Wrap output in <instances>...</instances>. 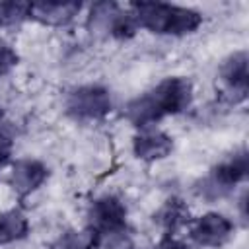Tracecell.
Here are the masks:
<instances>
[{"instance_id": "15", "label": "cell", "mask_w": 249, "mask_h": 249, "mask_svg": "<svg viewBox=\"0 0 249 249\" xmlns=\"http://www.w3.org/2000/svg\"><path fill=\"white\" fill-rule=\"evenodd\" d=\"M93 249H136V247L130 230L126 226H121L95 233Z\"/></svg>"}, {"instance_id": "18", "label": "cell", "mask_w": 249, "mask_h": 249, "mask_svg": "<svg viewBox=\"0 0 249 249\" xmlns=\"http://www.w3.org/2000/svg\"><path fill=\"white\" fill-rule=\"evenodd\" d=\"M152 249H193L191 243L175 237V235H161V239Z\"/></svg>"}, {"instance_id": "16", "label": "cell", "mask_w": 249, "mask_h": 249, "mask_svg": "<svg viewBox=\"0 0 249 249\" xmlns=\"http://www.w3.org/2000/svg\"><path fill=\"white\" fill-rule=\"evenodd\" d=\"M29 19V2L2 0L0 2V27H19Z\"/></svg>"}, {"instance_id": "14", "label": "cell", "mask_w": 249, "mask_h": 249, "mask_svg": "<svg viewBox=\"0 0 249 249\" xmlns=\"http://www.w3.org/2000/svg\"><path fill=\"white\" fill-rule=\"evenodd\" d=\"M95 245V231L86 228H70L64 230L53 243L51 249H93Z\"/></svg>"}, {"instance_id": "19", "label": "cell", "mask_w": 249, "mask_h": 249, "mask_svg": "<svg viewBox=\"0 0 249 249\" xmlns=\"http://www.w3.org/2000/svg\"><path fill=\"white\" fill-rule=\"evenodd\" d=\"M12 154H14V140H12L10 134L0 130V167L10 161Z\"/></svg>"}, {"instance_id": "12", "label": "cell", "mask_w": 249, "mask_h": 249, "mask_svg": "<svg viewBox=\"0 0 249 249\" xmlns=\"http://www.w3.org/2000/svg\"><path fill=\"white\" fill-rule=\"evenodd\" d=\"M29 233V220L21 208L0 212V245H10L25 239Z\"/></svg>"}, {"instance_id": "8", "label": "cell", "mask_w": 249, "mask_h": 249, "mask_svg": "<svg viewBox=\"0 0 249 249\" xmlns=\"http://www.w3.org/2000/svg\"><path fill=\"white\" fill-rule=\"evenodd\" d=\"M173 148H175L173 136L156 126L140 128L132 136V154L136 160L146 163H154L169 158Z\"/></svg>"}, {"instance_id": "5", "label": "cell", "mask_w": 249, "mask_h": 249, "mask_svg": "<svg viewBox=\"0 0 249 249\" xmlns=\"http://www.w3.org/2000/svg\"><path fill=\"white\" fill-rule=\"evenodd\" d=\"M187 228H189L191 241L196 243L198 247H208V249H218L226 245L235 233L233 220L214 210L191 220Z\"/></svg>"}, {"instance_id": "4", "label": "cell", "mask_w": 249, "mask_h": 249, "mask_svg": "<svg viewBox=\"0 0 249 249\" xmlns=\"http://www.w3.org/2000/svg\"><path fill=\"white\" fill-rule=\"evenodd\" d=\"M64 111L76 123L103 121L113 111V95L109 88L101 84H86L68 91L64 99Z\"/></svg>"}, {"instance_id": "17", "label": "cell", "mask_w": 249, "mask_h": 249, "mask_svg": "<svg viewBox=\"0 0 249 249\" xmlns=\"http://www.w3.org/2000/svg\"><path fill=\"white\" fill-rule=\"evenodd\" d=\"M18 64H19V54L10 45L0 43V78L8 76Z\"/></svg>"}, {"instance_id": "9", "label": "cell", "mask_w": 249, "mask_h": 249, "mask_svg": "<svg viewBox=\"0 0 249 249\" xmlns=\"http://www.w3.org/2000/svg\"><path fill=\"white\" fill-rule=\"evenodd\" d=\"M126 226V206L115 195H103L95 198L88 208V228L95 233Z\"/></svg>"}, {"instance_id": "7", "label": "cell", "mask_w": 249, "mask_h": 249, "mask_svg": "<svg viewBox=\"0 0 249 249\" xmlns=\"http://www.w3.org/2000/svg\"><path fill=\"white\" fill-rule=\"evenodd\" d=\"M49 167L35 158H21L12 163V171L8 175V185L19 200H25L33 193H37L49 179Z\"/></svg>"}, {"instance_id": "1", "label": "cell", "mask_w": 249, "mask_h": 249, "mask_svg": "<svg viewBox=\"0 0 249 249\" xmlns=\"http://www.w3.org/2000/svg\"><path fill=\"white\" fill-rule=\"evenodd\" d=\"M195 99V86L187 76H167L152 89L132 97L124 105V119L140 128L156 126L169 115L185 113Z\"/></svg>"}, {"instance_id": "11", "label": "cell", "mask_w": 249, "mask_h": 249, "mask_svg": "<svg viewBox=\"0 0 249 249\" xmlns=\"http://www.w3.org/2000/svg\"><path fill=\"white\" fill-rule=\"evenodd\" d=\"M152 220L163 230V235H175L179 230L191 224V212L183 198L171 196L154 212Z\"/></svg>"}, {"instance_id": "3", "label": "cell", "mask_w": 249, "mask_h": 249, "mask_svg": "<svg viewBox=\"0 0 249 249\" xmlns=\"http://www.w3.org/2000/svg\"><path fill=\"white\" fill-rule=\"evenodd\" d=\"M249 173V154L245 148L235 150L226 160L216 163L206 177L195 185V195L202 200L214 202L233 193V189L247 179Z\"/></svg>"}, {"instance_id": "10", "label": "cell", "mask_w": 249, "mask_h": 249, "mask_svg": "<svg viewBox=\"0 0 249 249\" xmlns=\"http://www.w3.org/2000/svg\"><path fill=\"white\" fill-rule=\"evenodd\" d=\"M80 12V2H29V19L47 27H66Z\"/></svg>"}, {"instance_id": "6", "label": "cell", "mask_w": 249, "mask_h": 249, "mask_svg": "<svg viewBox=\"0 0 249 249\" xmlns=\"http://www.w3.org/2000/svg\"><path fill=\"white\" fill-rule=\"evenodd\" d=\"M220 82L224 86V95L228 103H241L247 97L249 88V54L247 51L230 53L218 68Z\"/></svg>"}, {"instance_id": "13", "label": "cell", "mask_w": 249, "mask_h": 249, "mask_svg": "<svg viewBox=\"0 0 249 249\" xmlns=\"http://www.w3.org/2000/svg\"><path fill=\"white\" fill-rule=\"evenodd\" d=\"M119 10H121V4H117V2H95L89 8L88 21H86L89 33L91 35H105V37H109L113 21H115V16H117Z\"/></svg>"}, {"instance_id": "2", "label": "cell", "mask_w": 249, "mask_h": 249, "mask_svg": "<svg viewBox=\"0 0 249 249\" xmlns=\"http://www.w3.org/2000/svg\"><path fill=\"white\" fill-rule=\"evenodd\" d=\"M140 29L154 35L183 37L195 33L202 25V14L198 10L169 4V2H132L128 4Z\"/></svg>"}]
</instances>
